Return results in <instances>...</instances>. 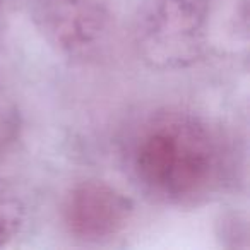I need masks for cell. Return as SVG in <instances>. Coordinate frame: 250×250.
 I'll list each match as a JSON object with an SVG mask.
<instances>
[{
	"instance_id": "5",
	"label": "cell",
	"mask_w": 250,
	"mask_h": 250,
	"mask_svg": "<svg viewBox=\"0 0 250 250\" xmlns=\"http://www.w3.org/2000/svg\"><path fill=\"white\" fill-rule=\"evenodd\" d=\"M26 223V206L12 185L0 178V249L22 231Z\"/></svg>"
},
{
	"instance_id": "3",
	"label": "cell",
	"mask_w": 250,
	"mask_h": 250,
	"mask_svg": "<svg viewBox=\"0 0 250 250\" xmlns=\"http://www.w3.org/2000/svg\"><path fill=\"white\" fill-rule=\"evenodd\" d=\"M132 216V199L103 180L77 182L62 202L67 231L84 242L115 238L127 228Z\"/></svg>"
},
{
	"instance_id": "1",
	"label": "cell",
	"mask_w": 250,
	"mask_h": 250,
	"mask_svg": "<svg viewBox=\"0 0 250 250\" xmlns=\"http://www.w3.org/2000/svg\"><path fill=\"white\" fill-rule=\"evenodd\" d=\"M125 165L149 197L192 206L218 190L225 154L218 134L204 118L163 108L136 124L125 143Z\"/></svg>"
},
{
	"instance_id": "2",
	"label": "cell",
	"mask_w": 250,
	"mask_h": 250,
	"mask_svg": "<svg viewBox=\"0 0 250 250\" xmlns=\"http://www.w3.org/2000/svg\"><path fill=\"white\" fill-rule=\"evenodd\" d=\"M208 40L204 0H146L139 11L136 45L151 69L173 72L194 65Z\"/></svg>"
},
{
	"instance_id": "4",
	"label": "cell",
	"mask_w": 250,
	"mask_h": 250,
	"mask_svg": "<svg viewBox=\"0 0 250 250\" xmlns=\"http://www.w3.org/2000/svg\"><path fill=\"white\" fill-rule=\"evenodd\" d=\"M40 22L50 43L76 59L98 52L110 33V16L98 0H50Z\"/></svg>"
}]
</instances>
